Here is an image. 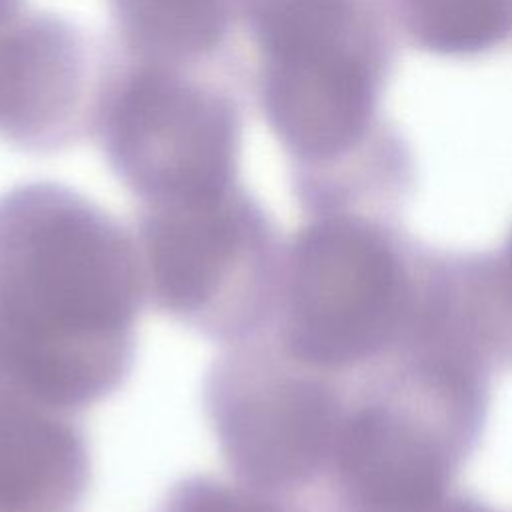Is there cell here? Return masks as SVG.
I'll list each match as a JSON object with an SVG mask.
<instances>
[{
	"label": "cell",
	"instance_id": "cell-1",
	"mask_svg": "<svg viewBox=\"0 0 512 512\" xmlns=\"http://www.w3.org/2000/svg\"><path fill=\"white\" fill-rule=\"evenodd\" d=\"M146 302L132 232L84 196L26 184L0 198L2 380L82 412L128 378Z\"/></svg>",
	"mask_w": 512,
	"mask_h": 512
},
{
	"label": "cell",
	"instance_id": "cell-2",
	"mask_svg": "<svg viewBox=\"0 0 512 512\" xmlns=\"http://www.w3.org/2000/svg\"><path fill=\"white\" fill-rule=\"evenodd\" d=\"M132 238L146 300L162 314L224 346L268 326L284 254L240 186L142 206Z\"/></svg>",
	"mask_w": 512,
	"mask_h": 512
},
{
	"label": "cell",
	"instance_id": "cell-3",
	"mask_svg": "<svg viewBox=\"0 0 512 512\" xmlns=\"http://www.w3.org/2000/svg\"><path fill=\"white\" fill-rule=\"evenodd\" d=\"M400 298L386 244L358 222L322 218L282 256L272 318L260 334L308 370L346 366L388 336Z\"/></svg>",
	"mask_w": 512,
	"mask_h": 512
},
{
	"label": "cell",
	"instance_id": "cell-4",
	"mask_svg": "<svg viewBox=\"0 0 512 512\" xmlns=\"http://www.w3.org/2000/svg\"><path fill=\"white\" fill-rule=\"evenodd\" d=\"M204 410L230 474L274 498L316 472L338 430L326 388L264 334L224 346Z\"/></svg>",
	"mask_w": 512,
	"mask_h": 512
},
{
	"label": "cell",
	"instance_id": "cell-5",
	"mask_svg": "<svg viewBox=\"0 0 512 512\" xmlns=\"http://www.w3.org/2000/svg\"><path fill=\"white\" fill-rule=\"evenodd\" d=\"M238 118L228 98L164 68H144L114 94L104 140L142 206L206 198L238 186Z\"/></svg>",
	"mask_w": 512,
	"mask_h": 512
},
{
	"label": "cell",
	"instance_id": "cell-6",
	"mask_svg": "<svg viewBox=\"0 0 512 512\" xmlns=\"http://www.w3.org/2000/svg\"><path fill=\"white\" fill-rule=\"evenodd\" d=\"M262 54L264 108L296 158L328 162L364 138L378 82L364 26L276 44Z\"/></svg>",
	"mask_w": 512,
	"mask_h": 512
},
{
	"label": "cell",
	"instance_id": "cell-7",
	"mask_svg": "<svg viewBox=\"0 0 512 512\" xmlns=\"http://www.w3.org/2000/svg\"><path fill=\"white\" fill-rule=\"evenodd\" d=\"M90 482L78 412L0 380V512H80Z\"/></svg>",
	"mask_w": 512,
	"mask_h": 512
},
{
	"label": "cell",
	"instance_id": "cell-8",
	"mask_svg": "<svg viewBox=\"0 0 512 512\" xmlns=\"http://www.w3.org/2000/svg\"><path fill=\"white\" fill-rule=\"evenodd\" d=\"M330 454L366 512H424L442 492L444 466L434 444L386 410L366 408L338 424Z\"/></svg>",
	"mask_w": 512,
	"mask_h": 512
},
{
	"label": "cell",
	"instance_id": "cell-9",
	"mask_svg": "<svg viewBox=\"0 0 512 512\" xmlns=\"http://www.w3.org/2000/svg\"><path fill=\"white\" fill-rule=\"evenodd\" d=\"M80 50L68 30L32 20L0 40V126L24 144L52 142L76 108Z\"/></svg>",
	"mask_w": 512,
	"mask_h": 512
},
{
	"label": "cell",
	"instance_id": "cell-10",
	"mask_svg": "<svg viewBox=\"0 0 512 512\" xmlns=\"http://www.w3.org/2000/svg\"><path fill=\"white\" fill-rule=\"evenodd\" d=\"M408 34L422 48L468 56L512 32V0H396Z\"/></svg>",
	"mask_w": 512,
	"mask_h": 512
},
{
	"label": "cell",
	"instance_id": "cell-11",
	"mask_svg": "<svg viewBox=\"0 0 512 512\" xmlns=\"http://www.w3.org/2000/svg\"><path fill=\"white\" fill-rule=\"evenodd\" d=\"M126 32L156 56L188 58L222 40L230 0H118Z\"/></svg>",
	"mask_w": 512,
	"mask_h": 512
},
{
	"label": "cell",
	"instance_id": "cell-12",
	"mask_svg": "<svg viewBox=\"0 0 512 512\" xmlns=\"http://www.w3.org/2000/svg\"><path fill=\"white\" fill-rule=\"evenodd\" d=\"M18 0H0V22L14 10Z\"/></svg>",
	"mask_w": 512,
	"mask_h": 512
},
{
	"label": "cell",
	"instance_id": "cell-13",
	"mask_svg": "<svg viewBox=\"0 0 512 512\" xmlns=\"http://www.w3.org/2000/svg\"><path fill=\"white\" fill-rule=\"evenodd\" d=\"M438 512H484V510H478V508H472V506H450V508H444V510H438Z\"/></svg>",
	"mask_w": 512,
	"mask_h": 512
},
{
	"label": "cell",
	"instance_id": "cell-14",
	"mask_svg": "<svg viewBox=\"0 0 512 512\" xmlns=\"http://www.w3.org/2000/svg\"><path fill=\"white\" fill-rule=\"evenodd\" d=\"M510 266H512V244H510Z\"/></svg>",
	"mask_w": 512,
	"mask_h": 512
}]
</instances>
